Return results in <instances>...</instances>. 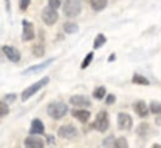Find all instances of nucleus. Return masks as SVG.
<instances>
[{
	"label": "nucleus",
	"instance_id": "nucleus-4",
	"mask_svg": "<svg viewBox=\"0 0 161 148\" xmlns=\"http://www.w3.org/2000/svg\"><path fill=\"white\" fill-rule=\"evenodd\" d=\"M63 13L68 18H76L81 13L80 0H65L63 6Z\"/></svg>",
	"mask_w": 161,
	"mask_h": 148
},
{
	"label": "nucleus",
	"instance_id": "nucleus-16",
	"mask_svg": "<svg viewBox=\"0 0 161 148\" xmlns=\"http://www.w3.org/2000/svg\"><path fill=\"white\" fill-rule=\"evenodd\" d=\"M63 28H64V31L66 34H76L79 31V25L74 21H66L63 25Z\"/></svg>",
	"mask_w": 161,
	"mask_h": 148
},
{
	"label": "nucleus",
	"instance_id": "nucleus-10",
	"mask_svg": "<svg viewBox=\"0 0 161 148\" xmlns=\"http://www.w3.org/2000/svg\"><path fill=\"white\" fill-rule=\"evenodd\" d=\"M69 102L73 106H76V107H89L91 105V101L89 100V97L84 96V95H74V96H71Z\"/></svg>",
	"mask_w": 161,
	"mask_h": 148
},
{
	"label": "nucleus",
	"instance_id": "nucleus-12",
	"mask_svg": "<svg viewBox=\"0 0 161 148\" xmlns=\"http://www.w3.org/2000/svg\"><path fill=\"white\" fill-rule=\"evenodd\" d=\"M134 111L136 112V114L140 116V117H147L150 108L147 107V105L145 103V101H141L140 100V101H136L134 103Z\"/></svg>",
	"mask_w": 161,
	"mask_h": 148
},
{
	"label": "nucleus",
	"instance_id": "nucleus-34",
	"mask_svg": "<svg viewBox=\"0 0 161 148\" xmlns=\"http://www.w3.org/2000/svg\"><path fill=\"white\" fill-rule=\"evenodd\" d=\"M156 123H158V124H161V118H160V117H158V118H156Z\"/></svg>",
	"mask_w": 161,
	"mask_h": 148
},
{
	"label": "nucleus",
	"instance_id": "nucleus-31",
	"mask_svg": "<svg viewBox=\"0 0 161 148\" xmlns=\"http://www.w3.org/2000/svg\"><path fill=\"white\" fill-rule=\"evenodd\" d=\"M115 101H116L115 95H109L106 97V105H113V103H115Z\"/></svg>",
	"mask_w": 161,
	"mask_h": 148
},
{
	"label": "nucleus",
	"instance_id": "nucleus-11",
	"mask_svg": "<svg viewBox=\"0 0 161 148\" xmlns=\"http://www.w3.org/2000/svg\"><path fill=\"white\" fill-rule=\"evenodd\" d=\"M3 51H4L5 56H6L11 62H18V61L20 60V52H19L18 49L14 47V46L4 45V46H3Z\"/></svg>",
	"mask_w": 161,
	"mask_h": 148
},
{
	"label": "nucleus",
	"instance_id": "nucleus-35",
	"mask_svg": "<svg viewBox=\"0 0 161 148\" xmlns=\"http://www.w3.org/2000/svg\"><path fill=\"white\" fill-rule=\"evenodd\" d=\"M153 147H154V148H159V147H161V146H160V145H154Z\"/></svg>",
	"mask_w": 161,
	"mask_h": 148
},
{
	"label": "nucleus",
	"instance_id": "nucleus-8",
	"mask_svg": "<svg viewBox=\"0 0 161 148\" xmlns=\"http://www.w3.org/2000/svg\"><path fill=\"white\" fill-rule=\"evenodd\" d=\"M35 39V30L33 23L28 20H23V34H21V40L23 41H31Z\"/></svg>",
	"mask_w": 161,
	"mask_h": 148
},
{
	"label": "nucleus",
	"instance_id": "nucleus-18",
	"mask_svg": "<svg viewBox=\"0 0 161 148\" xmlns=\"http://www.w3.org/2000/svg\"><path fill=\"white\" fill-rule=\"evenodd\" d=\"M132 83L135 85H141V86H149L150 85V81L142 76V75H139V74H135L132 76Z\"/></svg>",
	"mask_w": 161,
	"mask_h": 148
},
{
	"label": "nucleus",
	"instance_id": "nucleus-17",
	"mask_svg": "<svg viewBox=\"0 0 161 148\" xmlns=\"http://www.w3.org/2000/svg\"><path fill=\"white\" fill-rule=\"evenodd\" d=\"M89 3L95 11H101L108 5V0H89Z\"/></svg>",
	"mask_w": 161,
	"mask_h": 148
},
{
	"label": "nucleus",
	"instance_id": "nucleus-33",
	"mask_svg": "<svg viewBox=\"0 0 161 148\" xmlns=\"http://www.w3.org/2000/svg\"><path fill=\"white\" fill-rule=\"evenodd\" d=\"M115 59V54H113V55H110V57H109V61H113Z\"/></svg>",
	"mask_w": 161,
	"mask_h": 148
},
{
	"label": "nucleus",
	"instance_id": "nucleus-9",
	"mask_svg": "<svg viewBox=\"0 0 161 148\" xmlns=\"http://www.w3.org/2000/svg\"><path fill=\"white\" fill-rule=\"evenodd\" d=\"M118 127L120 130H130L132 127V117L129 113L120 112L118 114Z\"/></svg>",
	"mask_w": 161,
	"mask_h": 148
},
{
	"label": "nucleus",
	"instance_id": "nucleus-30",
	"mask_svg": "<svg viewBox=\"0 0 161 148\" xmlns=\"http://www.w3.org/2000/svg\"><path fill=\"white\" fill-rule=\"evenodd\" d=\"M147 130H149V126H147L146 123L140 124V126H139V130H137V133L141 135V136H144V135H145V131H147Z\"/></svg>",
	"mask_w": 161,
	"mask_h": 148
},
{
	"label": "nucleus",
	"instance_id": "nucleus-3",
	"mask_svg": "<svg viewBox=\"0 0 161 148\" xmlns=\"http://www.w3.org/2000/svg\"><path fill=\"white\" fill-rule=\"evenodd\" d=\"M110 122H109V114L106 111H100L96 114L95 121L90 124V127L92 130H96L99 132H105L109 130Z\"/></svg>",
	"mask_w": 161,
	"mask_h": 148
},
{
	"label": "nucleus",
	"instance_id": "nucleus-21",
	"mask_svg": "<svg viewBox=\"0 0 161 148\" xmlns=\"http://www.w3.org/2000/svg\"><path fill=\"white\" fill-rule=\"evenodd\" d=\"M92 59H94V52H89L86 56H85V59H84V61L81 62V70H85L86 67H89V65L91 64V61H92Z\"/></svg>",
	"mask_w": 161,
	"mask_h": 148
},
{
	"label": "nucleus",
	"instance_id": "nucleus-28",
	"mask_svg": "<svg viewBox=\"0 0 161 148\" xmlns=\"http://www.w3.org/2000/svg\"><path fill=\"white\" fill-rule=\"evenodd\" d=\"M4 100H5L8 103H13V102L16 100V95H15V93H9V95H5Z\"/></svg>",
	"mask_w": 161,
	"mask_h": 148
},
{
	"label": "nucleus",
	"instance_id": "nucleus-6",
	"mask_svg": "<svg viewBox=\"0 0 161 148\" xmlns=\"http://www.w3.org/2000/svg\"><path fill=\"white\" fill-rule=\"evenodd\" d=\"M55 61V59H49V60H45V61H42L41 64H38V65H34V66H30V67H28L26 70H24L21 75L23 76H26V75H34V74H39L41 72L42 70H45V69H47L53 62Z\"/></svg>",
	"mask_w": 161,
	"mask_h": 148
},
{
	"label": "nucleus",
	"instance_id": "nucleus-19",
	"mask_svg": "<svg viewBox=\"0 0 161 148\" xmlns=\"http://www.w3.org/2000/svg\"><path fill=\"white\" fill-rule=\"evenodd\" d=\"M105 95H106V90H105L104 86L96 87V88L94 90V92H92V97L96 98V100H103V98L105 97Z\"/></svg>",
	"mask_w": 161,
	"mask_h": 148
},
{
	"label": "nucleus",
	"instance_id": "nucleus-1",
	"mask_svg": "<svg viewBox=\"0 0 161 148\" xmlns=\"http://www.w3.org/2000/svg\"><path fill=\"white\" fill-rule=\"evenodd\" d=\"M50 82V77H47V76H45V77H42L41 80L39 81H36L35 83H33V85H30L29 87H26L23 92H21V101H28L30 97H33L38 91H40L42 87H45L47 83Z\"/></svg>",
	"mask_w": 161,
	"mask_h": 148
},
{
	"label": "nucleus",
	"instance_id": "nucleus-20",
	"mask_svg": "<svg viewBox=\"0 0 161 148\" xmlns=\"http://www.w3.org/2000/svg\"><path fill=\"white\" fill-rule=\"evenodd\" d=\"M106 44V37L104 34H97L95 40H94V49H100Z\"/></svg>",
	"mask_w": 161,
	"mask_h": 148
},
{
	"label": "nucleus",
	"instance_id": "nucleus-5",
	"mask_svg": "<svg viewBox=\"0 0 161 148\" xmlns=\"http://www.w3.org/2000/svg\"><path fill=\"white\" fill-rule=\"evenodd\" d=\"M41 19L42 21L47 25V26H53L56 24V21L59 20V14L56 11V9H53L50 6H46L42 9L41 13Z\"/></svg>",
	"mask_w": 161,
	"mask_h": 148
},
{
	"label": "nucleus",
	"instance_id": "nucleus-26",
	"mask_svg": "<svg viewBox=\"0 0 161 148\" xmlns=\"http://www.w3.org/2000/svg\"><path fill=\"white\" fill-rule=\"evenodd\" d=\"M114 142H115L114 136H109L108 138H105V140H104L103 145H104L105 147H111V146H114Z\"/></svg>",
	"mask_w": 161,
	"mask_h": 148
},
{
	"label": "nucleus",
	"instance_id": "nucleus-22",
	"mask_svg": "<svg viewBox=\"0 0 161 148\" xmlns=\"http://www.w3.org/2000/svg\"><path fill=\"white\" fill-rule=\"evenodd\" d=\"M114 147H116V148H127V147H129V143H127L126 138L120 137V138L115 140V142H114Z\"/></svg>",
	"mask_w": 161,
	"mask_h": 148
},
{
	"label": "nucleus",
	"instance_id": "nucleus-25",
	"mask_svg": "<svg viewBox=\"0 0 161 148\" xmlns=\"http://www.w3.org/2000/svg\"><path fill=\"white\" fill-rule=\"evenodd\" d=\"M9 106L5 103V102H1L0 101V117H4V116H6V114H9Z\"/></svg>",
	"mask_w": 161,
	"mask_h": 148
},
{
	"label": "nucleus",
	"instance_id": "nucleus-13",
	"mask_svg": "<svg viewBox=\"0 0 161 148\" xmlns=\"http://www.w3.org/2000/svg\"><path fill=\"white\" fill-rule=\"evenodd\" d=\"M24 145L25 147H33V148H42L45 146V142L39 138V137H35V136H30L28 137L25 141H24Z\"/></svg>",
	"mask_w": 161,
	"mask_h": 148
},
{
	"label": "nucleus",
	"instance_id": "nucleus-27",
	"mask_svg": "<svg viewBox=\"0 0 161 148\" xmlns=\"http://www.w3.org/2000/svg\"><path fill=\"white\" fill-rule=\"evenodd\" d=\"M31 0H19V8L21 11H25L28 8H29V4H30Z\"/></svg>",
	"mask_w": 161,
	"mask_h": 148
},
{
	"label": "nucleus",
	"instance_id": "nucleus-15",
	"mask_svg": "<svg viewBox=\"0 0 161 148\" xmlns=\"http://www.w3.org/2000/svg\"><path fill=\"white\" fill-rule=\"evenodd\" d=\"M45 132V127H44V123L41 122L40 119H34L31 122V126H30V130H29V133L30 135H42Z\"/></svg>",
	"mask_w": 161,
	"mask_h": 148
},
{
	"label": "nucleus",
	"instance_id": "nucleus-14",
	"mask_svg": "<svg viewBox=\"0 0 161 148\" xmlns=\"http://www.w3.org/2000/svg\"><path fill=\"white\" fill-rule=\"evenodd\" d=\"M71 114H73V117H75L79 122L81 123H86L89 119H90V117H91V113L89 111H86V110H74V111L71 112Z\"/></svg>",
	"mask_w": 161,
	"mask_h": 148
},
{
	"label": "nucleus",
	"instance_id": "nucleus-2",
	"mask_svg": "<svg viewBox=\"0 0 161 148\" xmlns=\"http://www.w3.org/2000/svg\"><path fill=\"white\" fill-rule=\"evenodd\" d=\"M69 111V107L64 103V102H51L49 106H47V114L51 117V118H54V119H60V118H63L66 113Z\"/></svg>",
	"mask_w": 161,
	"mask_h": 148
},
{
	"label": "nucleus",
	"instance_id": "nucleus-24",
	"mask_svg": "<svg viewBox=\"0 0 161 148\" xmlns=\"http://www.w3.org/2000/svg\"><path fill=\"white\" fill-rule=\"evenodd\" d=\"M33 54H34L36 57H41V56H44L45 50H44V47H42L41 45H34V46H33Z\"/></svg>",
	"mask_w": 161,
	"mask_h": 148
},
{
	"label": "nucleus",
	"instance_id": "nucleus-23",
	"mask_svg": "<svg viewBox=\"0 0 161 148\" xmlns=\"http://www.w3.org/2000/svg\"><path fill=\"white\" fill-rule=\"evenodd\" d=\"M149 108H150V111L153 112V113H155V114H161V102H156V101L151 102Z\"/></svg>",
	"mask_w": 161,
	"mask_h": 148
},
{
	"label": "nucleus",
	"instance_id": "nucleus-29",
	"mask_svg": "<svg viewBox=\"0 0 161 148\" xmlns=\"http://www.w3.org/2000/svg\"><path fill=\"white\" fill-rule=\"evenodd\" d=\"M61 4V0H49V6L53 9H59Z\"/></svg>",
	"mask_w": 161,
	"mask_h": 148
},
{
	"label": "nucleus",
	"instance_id": "nucleus-32",
	"mask_svg": "<svg viewBox=\"0 0 161 148\" xmlns=\"http://www.w3.org/2000/svg\"><path fill=\"white\" fill-rule=\"evenodd\" d=\"M47 137V145H55V138L54 136H46Z\"/></svg>",
	"mask_w": 161,
	"mask_h": 148
},
{
	"label": "nucleus",
	"instance_id": "nucleus-7",
	"mask_svg": "<svg viewBox=\"0 0 161 148\" xmlns=\"http://www.w3.org/2000/svg\"><path fill=\"white\" fill-rule=\"evenodd\" d=\"M58 136L65 140H71L78 136V130L73 124H65L58 130Z\"/></svg>",
	"mask_w": 161,
	"mask_h": 148
}]
</instances>
